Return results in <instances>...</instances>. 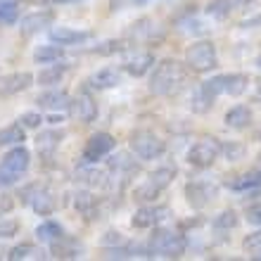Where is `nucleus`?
<instances>
[{"label":"nucleus","mask_w":261,"mask_h":261,"mask_svg":"<svg viewBox=\"0 0 261 261\" xmlns=\"http://www.w3.org/2000/svg\"><path fill=\"white\" fill-rule=\"evenodd\" d=\"M130 150L133 154L145 162L150 159H159L162 154L166 152V143L162 138L154 133V130H147V128H138L130 133Z\"/></svg>","instance_id":"obj_4"},{"label":"nucleus","mask_w":261,"mask_h":261,"mask_svg":"<svg viewBox=\"0 0 261 261\" xmlns=\"http://www.w3.org/2000/svg\"><path fill=\"white\" fill-rule=\"evenodd\" d=\"M19 178H21L19 173H12V171H7V169H3V166H0V186H3V188L14 186Z\"/></svg>","instance_id":"obj_46"},{"label":"nucleus","mask_w":261,"mask_h":261,"mask_svg":"<svg viewBox=\"0 0 261 261\" xmlns=\"http://www.w3.org/2000/svg\"><path fill=\"white\" fill-rule=\"evenodd\" d=\"M64 74H67V64L50 62L45 69H41V71H38L36 81L41 83V86H55V83H60L64 79Z\"/></svg>","instance_id":"obj_26"},{"label":"nucleus","mask_w":261,"mask_h":261,"mask_svg":"<svg viewBox=\"0 0 261 261\" xmlns=\"http://www.w3.org/2000/svg\"><path fill=\"white\" fill-rule=\"evenodd\" d=\"M254 259H259V261H261V254H254Z\"/></svg>","instance_id":"obj_54"},{"label":"nucleus","mask_w":261,"mask_h":261,"mask_svg":"<svg viewBox=\"0 0 261 261\" xmlns=\"http://www.w3.org/2000/svg\"><path fill=\"white\" fill-rule=\"evenodd\" d=\"M147 249H150V256L180 259L188 249V240H186V235L173 233L169 228L154 226V230H152V235H150V242H147Z\"/></svg>","instance_id":"obj_2"},{"label":"nucleus","mask_w":261,"mask_h":261,"mask_svg":"<svg viewBox=\"0 0 261 261\" xmlns=\"http://www.w3.org/2000/svg\"><path fill=\"white\" fill-rule=\"evenodd\" d=\"M64 233V228L57 223V221H43V223H38V228H36V238L41 242H53V240H57L60 235Z\"/></svg>","instance_id":"obj_31"},{"label":"nucleus","mask_w":261,"mask_h":261,"mask_svg":"<svg viewBox=\"0 0 261 261\" xmlns=\"http://www.w3.org/2000/svg\"><path fill=\"white\" fill-rule=\"evenodd\" d=\"M3 169H7V171H12V173H24L31 166V152L24 147V143L21 145H12V150L7 152L5 157H3Z\"/></svg>","instance_id":"obj_14"},{"label":"nucleus","mask_w":261,"mask_h":261,"mask_svg":"<svg viewBox=\"0 0 261 261\" xmlns=\"http://www.w3.org/2000/svg\"><path fill=\"white\" fill-rule=\"evenodd\" d=\"M197 226H202V219H190V221H180V228H197Z\"/></svg>","instance_id":"obj_49"},{"label":"nucleus","mask_w":261,"mask_h":261,"mask_svg":"<svg viewBox=\"0 0 261 261\" xmlns=\"http://www.w3.org/2000/svg\"><path fill=\"white\" fill-rule=\"evenodd\" d=\"M245 219H247V223L261 228V202H252V204H247V209H245Z\"/></svg>","instance_id":"obj_44"},{"label":"nucleus","mask_w":261,"mask_h":261,"mask_svg":"<svg viewBox=\"0 0 261 261\" xmlns=\"http://www.w3.org/2000/svg\"><path fill=\"white\" fill-rule=\"evenodd\" d=\"M259 24H261V14H259V17H249V19H242L240 21L242 29H252V27H259Z\"/></svg>","instance_id":"obj_48"},{"label":"nucleus","mask_w":261,"mask_h":261,"mask_svg":"<svg viewBox=\"0 0 261 261\" xmlns=\"http://www.w3.org/2000/svg\"><path fill=\"white\" fill-rule=\"evenodd\" d=\"M171 216V209L166 204H143L133 214L130 219V226L138 228V230H145V228H154L159 226L162 221H166Z\"/></svg>","instance_id":"obj_7"},{"label":"nucleus","mask_w":261,"mask_h":261,"mask_svg":"<svg viewBox=\"0 0 261 261\" xmlns=\"http://www.w3.org/2000/svg\"><path fill=\"white\" fill-rule=\"evenodd\" d=\"M136 3H145V0H136Z\"/></svg>","instance_id":"obj_55"},{"label":"nucleus","mask_w":261,"mask_h":261,"mask_svg":"<svg viewBox=\"0 0 261 261\" xmlns=\"http://www.w3.org/2000/svg\"><path fill=\"white\" fill-rule=\"evenodd\" d=\"M176 24H178V29L183 31V34H202V27H204V24H202L199 19H195L193 14H188V17H180Z\"/></svg>","instance_id":"obj_38"},{"label":"nucleus","mask_w":261,"mask_h":261,"mask_svg":"<svg viewBox=\"0 0 261 261\" xmlns=\"http://www.w3.org/2000/svg\"><path fill=\"white\" fill-rule=\"evenodd\" d=\"M245 145L242 143H235V140H230V143H221V154L228 159V162H240L242 157H245Z\"/></svg>","instance_id":"obj_36"},{"label":"nucleus","mask_w":261,"mask_h":261,"mask_svg":"<svg viewBox=\"0 0 261 261\" xmlns=\"http://www.w3.org/2000/svg\"><path fill=\"white\" fill-rule=\"evenodd\" d=\"M31 86H34V74H29V71H14V74H7L0 79V95L3 97L17 95V93L31 88Z\"/></svg>","instance_id":"obj_13"},{"label":"nucleus","mask_w":261,"mask_h":261,"mask_svg":"<svg viewBox=\"0 0 261 261\" xmlns=\"http://www.w3.org/2000/svg\"><path fill=\"white\" fill-rule=\"evenodd\" d=\"M74 206H76V212L81 214L86 221L100 219V199H97L93 193H88V190H83V193H76Z\"/></svg>","instance_id":"obj_17"},{"label":"nucleus","mask_w":261,"mask_h":261,"mask_svg":"<svg viewBox=\"0 0 261 261\" xmlns=\"http://www.w3.org/2000/svg\"><path fill=\"white\" fill-rule=\"evenodd\" d=\"M31 209H34L38 216H50V214L57 209V199H55V195L50 193V190H45V186L38 190V193L31 197Z\"/></svg>","instance_id":"obj_23"},{"label":"nucleus","mask_w":261,"mask_h":261,"mask_svg":"<svg viewBox=\"0 0 261 261\" xmlns=\"http://www.w3.org/2000/svg\"><path fill=\"white\" fill-rule=\"evenodd\" d=\"M19 124L24 126V128H41L43 114H38V112H24L19 117Z\"/></svg>","instance_id":"obj_43"},{"label":"nucleus","mask_w":261,"mask_h":261,"mask_svg":"<svg viewBox=\"0 0 261 261\" xmlns=\"http://www.w3.org/2000/svg\"><path fill=\"white\" fill-rule=\"evenodd\" d=\"M188 81V67L186 62L178 60H162L157 67H152V76H150V93L154 95H178L180 90L186 88Z\"/></svg>","instance_id":"obj_1"},{"label":"nucleus","mask_w":261,"mask_h":261,"mask_svg":"<svg viewBox=\"0 0 261 261\" xmlns=\"http://www.w3.org/2000/svg\"><path fill=\"white\" fill-rule=\"evenodd\" d=\"M53 3H79V0H53Z\"/></svg>","instance_id":"obj_51"},{"label":"nucleus","mask_w":261,"mask_h":261,"mask_svg":"<svg viewBox=\"0 0 261 261\" xmlns=\"http://www.w3.org/2000/svg\"><path fill=\"white\" fill-rule=\"evenodd\" d=\"M53 21H55V12L53 10H36V12H29L27 17H21L19 19V29L24 36H34L43 29L53 27Z\"/></svg>","instance_id":"obj_11"},{"label":"nucleus","mask_w":261,"mask_h":261,"mask_svg":"<svg viewBox=\"0 0 261 261\" xmlns=\"http://www.w3.org/2000/svg\"><path fill=\"white\" fill-rule=\"evenodd\" d=\"M43 252L36 245H31V242H21V245H17V247H12L10 252H7V259L10 261H21V259H31V256H41Z\"/></svg>","instance_id":"obj_33"},{"label":"nucleus","mask_w":261,"mask_h":261,"mask_svg":"<svg viewBox=\"0 0 261 261\" xmlns=\"http://www.w3.org/2000/svg\"><path fill=\"white\" fill-rule=\"evenodd\" d=\"M43 188V183H29L27 188H21V193H19V199H21V204H29L31 202V197H34L38 190Z\"/></svg>","instance_id":"obj_45"},{"label":"nucleus","mask_w":261,"mask_h":261,"mask_svg":"<svg viewBox=\"0 0 261 261\" xmlns=\"http://www.w3.org/2000/svg\"><path fill=\"white\" fill-rule=\"evenodd\" d=\"M228 188L235 193H261V169L242 173L235 180H228Z\"/></svg>","instance_id":"obj_20"},{"label":"nucleus","mask_w":261,"mask_h":261,"mask_svg":"<svg viewBox=\"0 0 261 261\" xmlns=\"http://www.w3.org/2000/svg\"><path fill=\"white\" fill-rule=\"evenodd\" d=\"M69 102H71V97H69V93L64 88H50L36 97V105L41 110H50V112L69 110Z\"/></svg>","instance_id":"obj_15"},{"label":"nucleus","mask_w":261,"mask_h":261,"mask_svg":"<svg viewBox=\"0 0 261 261\" xmlns=\"http://www.w3.org/2000/svg\"><path fill=\"white\" fill-rule=\"evenodd\" d=\"M50 254L55 259H81L86 254V245L74 235H60L57 240L50 242Z\"/></svg>","instance_id":"obj_9"},{"label":"nucleus","mask_w":261,"mask_h":261,"mask_svg":"<svg viewBox=\"0 0 261 261\" xmlns=\"http://www.w3.org/2000/svg\"><path fill=\"white\" fill-rule=\"evenodd\" d=\"M64 140V130H43L41 136L36 138V147H38V152H41V157H53L55 154V150L62 145Z\"/></svg>","instance_id":"obj_21"},{"label":"nucleus","mask_w":261,"mask_h":261,"mask_svg":"<svg viewBox=\"0 0 261 261\" xmlns=\"http://www.w3.org/2000/svg\"><path fill=\"white\" fill-rule=\"evenodd\" d=\"M14 206V199L10 195H0V216H5L7 212H12Z\"/></svg>","instance_id":"obj_47"},{"label":"nucleus","mask_w":261,"mask_h":261,"mask_svg":"<svg viewBox=\"0 0 261 261\" xmlns=\"http://www.w3.org/2000/svg\"><path fill=\"white\" fill-rule=\"evenodd\" d=\"M249 88V79L245 74H223V95H233V97H240L245 90Z\"/></svg>","instance_id":"obj_24"},{"label":"nucleus","mask_w":261,"mask_h":261,"mask_svg":"<svg viewBox=\"0 0 261 261\" xmlns=\"http://www.w3.org/2000/svg\"><path fill=\"white\" fill-rule=\"evenodd\" d=\"M27 140V133H24V126L21 124H12L0 128V147H10V145H21Z\"/></svg>","instance_id":"obj_29"},{"label":"nucleus","mask_w":261,"mask_h":261,"mask_svg":"<svg viewBox=\"0 0 261 261\" xmlns=\"http://www.w3.org/2000/svg\"><path fill=\"white\" fill-rule=\"evenodd\" d=\"M176 173H178V171H176V166H162V169H157V171H152L150 176H147V180H150L157 190H162V193H164L166 188L173 183Z\"/></svg>","instance_id":"obj_28"},{"label":"nucleus","mask_w":261,"mask_h":261,"mask_svg":"<svg viewBox=\"0 0 261 261\" xmlns=\"http://www.w3.org/2000/svg\"><path fill=\"white\" fill-rule=\"evenodd\" d=\"M126 242V238L119 230H107V233L102 235V240H100V245H102L105 249H110V247H121Z\"/></svg>","instance_id":"obj_42"},{"label":"nucleus","mask_w":261,"mask_h":261,"mask_svg":"<svg viewBox=\"0 0 261 261\" xmlns=\"http://www.w3.org/2000/svg\"><path fill=\"white\" fill-rule=\"evenodd\" d=\"M121 50H124V43L121 41H105V43H100V45H95L90 53H93V55H117Z\"/></svg>","instance_id":"obj_40"},{"label":"nucleus","mask_w":261,"mask_h":261,"mask_svg":"<svg viewBox=\"0 0 261 261\" xmlns=\"http://www.w3.org/2000/svg\"><path fill=\"white\" fill-rule=\"evenodd\" d=\"M62 119H64L62 114H57V112H55V114H53V117H50L48 121H50V124H60V121H62Z\"/></svg>","instance_id":"obj_50"},{"label":"nucleus","mask_w":261,"mask_h":261,"mask_svg":"<svg viewBox=\"0 0 261 261\" xmlns=\"http://www.w3.org/2000/svg\"><path fill=\"white\" fill-rule=\"evenodd\" d=\"M152 67H154V55H152V53H136V55L130 57V60H126V64H124L126 74L133 76V79H140V76L150 74Z\"/></svg>","instance_id":"obj_18"},{"label":"nucleus","mask_w":261,"mask_h":261,"mask_svg":"<svg viewBox=\"0 0 261 261\" xmlns=\"http://www.w3.org/2000/svg\"><path fill=\"white\" fill-rule=\"evenodd\" d=\"M69 112H71V117L79 119L81 124H93V121L97 119V114H100V110H97V102L88 95V93L76 95L74 100L69 102Z\"/></svg>","instance_id":"obj_10"},{"label":"nucleus","mask_w":261,"mask_h":261,"mask_svg":"<svg viewBox=\"0 0 261 261\" xmlns=\"http://www.w3.org/2000/svg\"><path fill=\"white\" fill-rule=\"evenodd\" d=\"M242 249L247 254H261V230H254L249 233L245 240H242Z\"/></svg>","instance_id":"obj_41"},{"label":"nucleus","mask_w":261,"mask_h":261,"mask_svg":"<svg viewBox=\"0 0 261 261\" xmlns=\"http://www.w3.org/2000/svg\"><path fill=\"white\" fill-rule=\"evenodd\" d=\"M238 223H240V219H238V212H235V209H226V212H221L219 216H214V221H212L214 230H219V233L233 230V228H238Z\"/></svg>","instance_id":"obj_30"},{"label":"nucleus","mask_w":261,"mask_h":261,"mask_svg":"<svg viewBox=\"0 0 261 261\" xmlns=\"http://www.w3.org/2000/svg\"><path fill=\"white\" fill-rule=\"evenodd\" d=\"M259 162H261V152H259Z\"/></svg>","instance_id":"obj_56"},{"label":"nucleus","mask_w":261,"mask_h":261,"mask_svg":"<svg viewBox=\"0 0 261 261\" xmlns=\"http://www.w3.org/2000/svg\"><path fill=\"white\" fill-rule=\"evenodd\" d=\"M159 195H162V190H157L150 180L140 183V186L133 190V199H136V202H140V204H150V202H154Z\"/></svg>","instance_id":"obj_32"},{"label":"nucleus","mask_w":261,"mask_h":261,"mask_svg":"<svg viewBox=\"0 0 261 261\" xmlns=\"http://www.w3.org/2000/svg\"><path fill=\"white\" fill-rule=\"evenodd\" d=\"M93 31H81V29H69V27H57L50 29V41L57 45H81V43L90 41Z\"/></svg>","instance_id":"obj_16"},{"label":"nucleus","mask_w":261,"mask_h":261,"mask_svg":"<svg viewBox=\"0 0 261 261\" xmlns=\"http://www.w3.org/2000/svg\"><path fill=\"white\" fill-rule=\"evenodd\" d=\"M186 67L197 74H206L219 67V53L212 41H195L186 50Z\"/></svg>","instance_id":"obj_3"},{"label":"nucleus","mask_w":261,"mask_h":261,"mask_svg":"<svg viewBox=\"0 0 261 261\" xmlns=\"http://www.w3.org/2000/svg\"><path fill=\"white\" fill-rule=\"evenodd\" d=\"M17 233H19V221H17V219H5V216H0V240L14 238Z\"/></svg>","instance_id":"obj_39"},{"label":"nucleus","mask_w":261,"mask_h":261,"mask_svg":"<svg viewBox=\"0 0 261 261\" xmlns=\"http://www.w3.org/2000/svg\"><path fill=\"white\" fill-rule=\"evenodd\" d=\"M199 88L204 90L209 97H216L219 95H223V74H216V76H212L209 81H204V83H199Z\"/></svg>","instance_id":"obj_37"},{"label":"nucleus","mask_w":261,"mask_h":261,"mask_svg":"<svg viewBox=\"0 0 261 261\" xmlns=\"http://www.w3.org/2000/svg\"><path fill=\"white\" fill-rule=\"evenodd\" d=\"M223 121H226L228 128L245 130V128H249V126H252V110H249V107H245V105H235V107H230V110L226 112Z\"/></svg>","instance_id":"obj_19"},{"label":"nucleus","mask_w":261,"mask_h":261,"mask_svg":"<svg viewBox=\"0 0 261 261\" xmlns=\"http://www.w3.org/2000/svg\"><path fill=\"white\" fill-rule=\"evenodd\" d=\"M190 107H193V112H197V114H204V112H209V110L214 107V97H209L202 88H197V90L193 93Z\"/></svg>","instance_id":"obj_35"},{"label":"nucleus","mask_w":261,"mask_h":261,"mask_svg":"<svg viewBox=\"0 0 261 261\" xmlns=\"http://www.w3.org/2000/svg\"><path fill=\"white\" fill-rule=\"evenodd\" d=\"M114 147H117L114 136H110V133H95V136L88 138V143L83 147V162L86 164H95L102 157H107Z\"/></svg>","instance_id":"obj_8"},{"label":"nucleus","mask_w":261,"mask_h":261,"mask_svg":"<svg viewBox=\"0 0 261 261\" xmlns=\"http://www.w3.org/2000/svg\"><path fill=\"white\" fill-rule=\"evenodd\" d=\"M221 157V143L216 138H204L188 150V164L195 169H209Z\"/></svg>","instance_id":"obj_6"},{"label":"nucleus","mask_w":261,"mask_h":261,"mask_svg":"<svg viewBox=\"0 0 261 261\" xmlns=\"http://www.w3.org/2000/svg\"><path fill=\"white\" fill-rule=\"evenodd\" d=\"M256 64H259V69H261V55H259V57H256Z\"/></svg>","instance_id":"obj_53"},{"label":"nucleus","mask_w":261,"mask_h":261,"mask_svg":"<svg viewBox=\"0 0 261 261\" xmlns=\"http://www.w3.org/2000/svg\"><path fill=\"white\" fill-rule=\"evenodd\" d=\"M76 180H79L81 186L90 188V190H95V188H105L107 183H110L107 173L100 171V169H79V173H76Z\"/></svg>","instance_id":"obj_25"},{"label":"nucleus","mask_w":261,"mask_h":261,"mask_svg":"<svg viewBox=\"0 0 261 261\" xmlns=\"http://www.w3.org/2000/svg\"><path fill=\"white\" fill-rule=\"evenodd\" d=\"M249 3H254V0H212L206 7V14L214 19H226V17H230V12L249 5Z\"/></svg>","instance_id":"obj_22"},{"label":"nucleus","mask_w":261,"mask_h":261,"mask_svg":"<svg viewBox=\"0 0 261 261\" xmlns=\"http://www.w3.org/2000/svg\"><path fill=\"white\" fill-rule=\"evenodd\" d=\"M121 83V71L117 67H102L86 79V90H110Z\"/></svg>","instance_id":"obj_12"},{"label":"nucleus","mask_w":261,"mask_h":261,"mask_svg":"<svg viewBox=\"0 0 261 261\" xmlns=\"http://www.w3.org/2000/svg\"><path fill=\"white\" fill-rule=\"evenodd\" d=\"M62 57H64V50H62V45H57V43H53V45H41V48L34 50V62H38V64L60 62Z\"/></svg>","instance_id":"obj_27"},{"label":"nucleus","mask_w":261,"mask_h":261,"mask_svg":"<svg viewBox=\"0 0 261 261\" xmlns=\"http://www.w3.org/2000/svg\"><path fill=\"white\" fill-rule=\"evenodd\" d=\"M0 3H19V0H0Z\"/></svg>","instance_id":"obj_52"},{"label":"nucleus","mask_w":261,"mask_h":261,"mask_svg":"<svg viewBox=\"0 0 261 261\" xmlns=\"http://www.w3.org/2000/svg\"><path fill=\"white\" fill-rule=\"evenodd\" d=\"M19 3H0V27H10L19 21Z\"/></svg>","instance_id":"obj_34"},{"label":"nucleus","mask_w":261,"mask_h":261,"mask_svg":"<svg viewBox=\"0 0 261 261\" xmlns=\"http://www.w3.org/2000/svg\"><path fill=\"white\" fill-rule=\"evenodd\" d=\"M183 195L193 209H206L219 197V186L212 180H188L183 188Z\"/></svg>","instance_id":"obj_5"}]
</instances>
